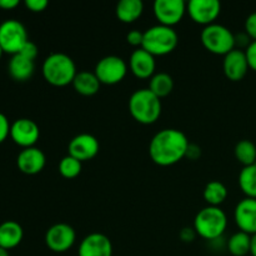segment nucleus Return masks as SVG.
<instances>
[{
    "instance_id": "nucleus-10",
    "label": "nucleus",
    "mask_w": 256,
    "mask_h": 256,
    "mask_svg": "<svg viewBox=\"0 0 256 256\" xmlns=\"http://www.w3.org/2000/svg\"><path fill=\"white\" fill-rule=\"evenodd\" d=\"M76 234L72 226L64 222H59L48 229L45 234V244L52 252H65L74 245Z\"/></svg>"
},
{
    "instance_id": "nucleus-19",
    "label": "nucleus",
    "mask_w": 256,
    "mask_h": 256,
    "mask_svg": "<svg viewBox=\"0 0 256 256\" xmlns=\"http://www.w3.org/2000/svg\"><path fill=\"white\" fill-rule=\"evenodd\" d=\"M35 70V64L32 60L22 56V54L12 55L8 65V72L12 79L15 82H26L32 76Z\"/></svg>"
},
{
    "instance_id": "nucleus-6",
    "label": "nucleus",
    "mask_w": 256,
    "mask_h": 256,
    "mask_svg": "<svg viewBox=\"0 0 256 256\" xmlns=\"http://www.w3.org/2000/svg\"><path fill=\"white\" fill-rule=\"evenodd\" d=\"M202 42L205 49L215 55H226L235 49V35L232 30L220 24L208 25L202 29Z\"/></svg>"
},
{
    "instance_id": "nucleus-15",
    "label": "nucleus",
    "mask_w": 256,
    "mask_h": 256,
    "mask_svg": "<svg viewBox=\"0 0 256 256\" xmlns=\"http://www.w3.org/2000/svg\"><path fill=\"white\" fill-rule=\"evenodd\" d=\"M79 256H112V244L109 238L100 232L85 236L79 245Z\"/></svg>"
},
{
    "instance_id": "nucleus-9",
    "label": "nucleus",
    "mask_w": 256,
    "mask_h": 256,
    "mask_svg": "<svg viewBox=\"0 0 256 256\" xmlns=\"http://www.w3.org/2000/svg\"><path fill=\"white\" fill-rule=\"evenodd\" d=\"M186 6L184 0H156L152 5V12L160 25L172 28L182 22Z\"/></svg>"
},
{
    "instance_id": "nucleus-7",
    "label": "nucleus",
    "mask_w": 256,
    "mask_h": 256,
    "mask_svg": "<svg viewBox=\"0 0 256 256\" xmlns=\"http://www.w3.org/2000/svg\"><path fill=\"white\" fill-rule=\"evenodd\" d=\"M28 42L26 29L19 20L9 19L0 24V46L2 52L19 54Z\"/></svg>"
},
{
    "instance_id": "nucleus-12",
    "label": "nucleus",
    "mask_w": 256,
    "mask_h": 256,
    "mask_svg": "<svg viewBox=\"0 0 256 256\" xmlns=\"http://www.w3.org/2000/svg\"><path fill=\"white\" fill-rule=\"evenodd\" d=\"M10 138L22 149L32 148L40 138V129L32 120L22 118L15 120L10 128Z\"/></svg>"
},
{
    "instance_id": "nucleus-30",
    "label": "nucleus",
    "mask_w": 256,
    "mask_h": 256,
    "mask_svg": "<svg viewBox=\"0 0 256 256\" xmlns=\"http://www.w3.org/2000/svg\"><path fill=\"white\" fill-rule=\"evenodd\" d=\"M245 32L252 42H256V12H252L245 20Z\"/></svg>"
},
{
    "instance_id": "nucleus-27",
    "label": "nucleus",
    "mask_w": 256,
    "mask_h": 256,
    "mask_svg": "<svg viewBox=\"0 0 256 256\" xmlns=\"http://www.w3.org/2000/svg\"><path fill=\"white\" fill-rule=\"evenodd\" d=\"M235 158L244 166L256 164V145L250 140H242L235 145Z\"/></svg>"
},
{
    "instance_id": "nucleus-34",
    "label": "nucleus",
    "mask_w": 256,
    "mask_h": 256,
    "mask_svg": "<svg viewBox=\"0 0 256 256\" xmlns=\"http://www.w3.org/2000/svg\"><path fill=\"white\" fill-rule=\"evenodd\" d=\"M245 56H246L250 69L256 72V42H250L249 46L245 49Z\"/></svg>"
},
{
    "instance_id": "nucleus-2",
    "label": "nucleus",
    "mask_w": 256,
    "mask_h": 256,
    "mask_svg": "<svg viewBox=\"0 0 256 256\" xmlns=\"http://www.w3.org/2000/svg\"><path fill=\"white\" fill-rule=\"evenodd\" d=\"M42 72L45 82L58 88L72 84L78 74L74 60L64 52L50 54L42 62Z\"/></svg>"
},
{
    "instance_id": "nucleus-3",
    "label": "nucleus",
    "mask_w": 256,
    "mask_h": 256,
    "mask_svg": "<svg viewBox=\"0 0 256 256\" xmlns=\"http://www.w3.org/2000/svg\"><path fill=\"white\" fill-rule=\"evenodd\" d=\"M129 112L139 124H154L162 115V100L149 89H139L130 96Z\"/></svg>"
},
{
    "instance_id": "nucleus-4",
    "label": "nucleus",
    "mask_w": 256,
    "mask_h": 256,
    "mask_svg": "<svg viewBox=\"0 0 256 256\" xmlns=\"http://www.w3.org/2000/svg\"><path fill=\"white\" fill-rule=\"evenodd\" d=\"M226 228V214L218 206L204 208L194 219L195 232L205 240H219Z\"/></svg>"
},
{
    "instance_id": "nucleus-11",
    "label": "nucleus",
    "mask_w": 256,
    "mask_h": 256,
    "mask_svg": "<svg viewBox=\"0 0 256 256\" xmlns=\"http://www.w3.org/2000/svg\"><path fill=\"white\" fill-rule=\"evenodd\" d=\"M186 12L194 22L199 25L214 24L222 12V4L218 0H192L188 2Z\"/></svg>"
},
{
    "instance_id": "nucleus-36",
    "label": "nucleus",
    "mask_w": 256,
    "mask_h": 256,
    "mask_svg": "<svg viewBox=\"0 0 256 256\" xmlns=\"http://www.w3.org/2000/svg\"><path fill=\"white\" fill-rule=\"evenodd\" d=\"M20 4L19 0H0V9L12 10Z\"/></svg>"
},
{
    "instance_id": "nucleus-23",
    "label": "nucleus",
    "mask_w": 256,
    "mask_h": 256,
    "mask_svg": "<svg viewBox=\"0 0 256 256\" xmlns=\"http://www.w3.org/2000/svg\"><path fill=\"white\" fill-rule=\"evenodd\" d=\"M205 202L208 206H218L226 200L228 198V189L222 182H218V180H212V182H208L205 185L204 192H202Z\"/></svg>"
},
{
    "instance_id": "nucleus-25",
    "label": "nucleus",
    "mask_w": 256,
    "mask_h": 256,
    "mask_svg": "<svg viewBox=\"0 0 256 256\" xmlns=\"http://www.w3.org/2000/svg\"><path fill=\"white\" fill-rule=\"evenodd\" d=\"M250 246H252V235L242 232H235L228 242V250L232 256L250 254Z\"/></svg>"
},
{
    "instance_id": "nucleus-32",
    "label": "nucleus",
    "mask_w": 256,
    "mask_h": 256,
    "mask_svg": "<svg viewBox=\"0 0 256 256\" xmlns=\"http://www.w3.org/2000/svg\"><path fill=\"white\" fill-rule=\"evenodd\" d=\"M10 128L12 125H10L8 118L2 112H0V144L4 142L8 136H10Z\"/></svg>"
},
{
    "instance_id": "nucleus-1",
    "label": "nucleus",
    "mask_w": 256,
    "mask_h": 256,
    "mask_svg": "<svg viewBox=\"0 0 256 256\" xmlns=\"http://www.w3.org/2000/svg\"><path fill=\"white\" fill-rule=\"evenodd\" d=\"M190 142L186 135L178 129H162L152 136L149 155L159 166H172L186 156Z\"/></svg>"
},
{
    "instance_id": "nucleus-13",
    "label": "nucleus",
    "mask_w": 256,
    "mask_h": 256,
    "mask_svg": "<svg viewBox=\"0 0 256 256\" xmlns=\"http://www.w3.org/2000/svg\"><path fill=\"white\" fill-rule=\"evenodd\" d=\"M100 149L99 140L92 134H79L72 138L68 146L70 156L84 162L94 159Z\"/></svg>"
},
{
    "instance_id": "nucleus-38",
    "label": "nucleus",
    "mask_w": 256,
    "mask_h": 256,
    "mask_svg": "<svg viewBox=\"0 0 256 256\" xmlns=\"http://www.w3.org/2000/svg\"><path fill=\"white\" fill-rule=\"evenodd\" d=\"M250 254L256 256V234L252 235V246H250Z\"/></svg>"
},
{
    "instance_id": "nucleus-16",
    "label": "nucleus",
    "mask_w": 256,
    "mask_h": 256,
    "mask_svg": "<svg viewBox=\"0 0 256 256\" xmlns=\"http://www.w3.org/2000/svg\"><path fill=\"white\" fill-rule=\"evenodd\" d=\"M249 69L245 52H242V49H234L224 56L222 70L225 76L232 82H240L244 79Z\"/></svg>"
},
{
    "instance_id": "nucleus-17",
    "label": "nucleus",
    "mask_w": 256,
    "mask_h": 256,
    "mask_svg": "<svg viewBox=\"0 0 256 256\" xmlns=\"http://www.w3.org/2000/svg\"><path fill=\"white\" fill-rule=\"evenodd\" d=\"M46 158L45 154L38 148H28L19 152L16 159V165L22 174L36 175L44 169Z\"/></svg>"
},
{
    "instance_id": "nucleus-8",
    "label": "nucleus",
    "mask_w": 256,
    "mask_h": 256,
    "mask_svg": "<svg viewBox=\"0 0 256 256\" xmlns=\"http://www.w3.org/2000/svg\"><path fill=\"white\" fill-rule=\"evenodd\" d=\"M94 72L102 84L115 85L126 76L128 65L122 58L109 55L98 62Z\"/></svg>"
},
{
    "instance_id": "nucleus-21",
    "label": "nucleus",
    "mask_w": 256,
    "mask_h": 256,
    "mask_svg": "<svg viewBox=\"0 0 256 256\" xmlns=\"http://www.w3.org/2000/svg\"><path fill=\"white\" fill-rule=\"evenodd\" d=\"M144 12V4L142 0H122L118 2L116 9V18L125 24H132L136 22Z\"/></svg>"
},
{
    "instance_id": "nucleus-37",
    "label": "nucleus",
    "mask_w": 256,
    "mask_h": 256,
    "mask_svg": "<svg viewBox=\"0 0 256 256\" xmlns=\"http://www.w3.org/2000/svg\"><path fill=\"white\" fill-rule=\"evenodd\" d=\"M186 156L189 158V159H192V160H195L196 158H199L200 156V148L198 146V145L190 144L189 148H188Z\"/></svg>"
},
{
    "instance_id": "nucleus-40",
    "label": "nucleus",
    "mask_w": 256,
    "mask_h": 256,
    "mask_svg": "<svg viewBox=\"0 0 256 256\" xmlns=\"http://www.w3.org/2000/svg\"><path fill=\"white\" fill-rule=\"evenodd\" d=\"M2 46H0V59H2Z\"/></svg>"
},
{
    "instance_id": "nucleus-26",
    "label": "nucleus",
    "mask_w": 256,
    "mask_h": 256,
    "mask_svg": "<svg viewBox=\"0 0 256 256\" xmlns=\"http://www.w3.org/2000/svg\"><path fill=\"white\" fill-rule=\"evenodd\" d=\"M239 186L250 199H256V164L244 166L239 174Z\"/></svg>"
},
{
    "instance_id": "nucleus-24",
    "label": "nucleus",
    "mask_w": 256,
    "mask_h": 256,
    "mask_svg": "<svg viewBox=\"0 0 256 256\" xmlns=\"http://www.w3.org/2000/svg\"><path fill=\"white\" fill-rule=\"evenodd\" d=\"M148 89L156 95L159 99L168 96L172 94V89H174V80L166 72H158L150 78L149 88Z\"/></svg>"
},
{
    "instance_id": "nucleus-18",
    "label": "nucleus",
    "mask_w": 256,
    "mask_h": 256,
    "mask_svg": "<svg viewBox=\"0 0 256 256\" xmlns=\"http://www.w3.org/2000/svg\"><path fill=\"white\" fill-rule=\"evenodd\" d=\"M129 66L132 74L139 79H150L155 74V56L144 50L142 48L134 50L130 55Z\"/></svg>"
},
{
    "instance_id": "nucleus-5",
    "label": "nucleus",
    "mask_w": 256,
    "mask_h": 256,
    "mask_svg": "<svg viewBox=\"0 0 256 256\" xmlns=\"http://www.w3.org/2000/svg\"><path fill=\"white\" fill-rule=\"evenodd\" d=\"M179 36L172 28L165 25H155L144 32L142 48L152 56H164L176 49Z\"/></svg>"
},
{
    "instance_id": "nucleus-20",
    "label": "nucleus",
    "mask_w": 256,
    "mask_h": 256,
    "mask_svg": "<svg viewBox=\"0 0 256 256\" xmlns=\"http://www.w3.org/2000/svg\"><path fill=\"white\" fill-rule=\"evenodd\" d=\"M24 238L22 225L12 220H8L0 224V248L10 250L16 248Z\"/></svg>"
},
{
    "instance_id": "nucleus-35",
    "label": "nucleus",
    "mask_w": 256,
    "mask_h": 256,
    "mask_svg": "<svg viewBox=\"0 0 256 256\" xmlns=\"http://www.w3.org/2000/svg\"><path fill=\"white\" fill-rule=\"evenodd\" d=\"M195 236H196V232H195L194 228L192 229V228H185V229H182L180 232V239L185 242H192L195 239Z\"/></svg>"
},
{
    "instance_id": "nucleus-29",
    "label": "nucleus",
    "mask_w": 256,
    "mask_h": 256,
    "mask_svg": "<svg viewBox=\"0 0 256 256\" xmlns=\"http://www.w3.org/2000/svg\"><path fill=\"white\" fill-rule=\"evenodd\" d=\"M142 40H144V32H139V30H132L128 32L126 35V42L128 44L132 45L134 48H142Z\"/></svg>"
},
{
    "instance_id": "nucleus-39",
    "label": "nucleus",
    "mask_w": 256,
    "mask_h": 256,
    "mask_svg": "<svg viewBox=\"0 0 256 256\" xmlns=\"http://www.w3.org/2000/svg\"><path fill=\"white\" fill-rule=\"evenodd\" d=\"M0 256H10L9 250L4 249V248H0Z\"/></svg>"
},
{
    "instance_id": "nucleus-31",
    "label": "nucleus",
    "mask_w": 256,
    "mask_h": 256,
    "mask_svg": "<svg viewBox=\"0 0 256 256\" xmlns=\"http://www.w3.org/2000/svg\"><path fill=\"white\" fill-rule=\"evenodd\" d=\"M38 52H39V49H38L36 45H35L34 42H32L29 40V42H28L26 44L24 45V48L20 50L19 54H22V56L28 58V59H30V60H32V62H34V60L36 59V56H38Z\"/></svg>"
},
{
    "instance_id": "nucleus-14",
    "label": "nucleus",
    "mask_w": 256,
    "mask_h": 256,
    "mask_svg": "<svg viewBox=\"0 0 256 256\" xmlns=\"http://www.w3.org/2000/svg\"><path fill=\"white\" fill-rule=\"evenodd\" d=\"M235 224L240 232L249 235L256 234V199L245 198L238 202L234 212Z\"/></svg>"
},
{
    "instance_id": "nucleus-22",
    "label": "nucleus",
    "mask_w": 256,
    "mask_h": 256,
    "mask_svg": "<svg viewBox=\"0 0 256 256\" xmlns=\"http://www.w3.org/2000/svg\"><path fill=\"white\" fill-rule=\"evenodd\" d=\"M100 85H102V82H99L95 72H78L74 82H72V86H74L75 92L78 94L82 95V96H92V95H95L100 90Z\"/></svg>"
},
{
    "instance_id": "nucleus-33",
    "label": "nucleus",
    "mask_w": 256,
    "mask_h": 256,
    "mask_svg": "<svg viewBox=\"0 0 256 256\" xmlns=\"http://www.w3.org/2000/svg\"><path fill=\"white\" fill-rule=\"evenodd\" d=\"M46 0H25V6L32 12H42L48 8Z\"/></svg>"
},
{
    "instance_id": "nucleus-28",
    "label": "nucleus",
    "mask_w": 256,
    "mask_h": 256,
    "mask_svg": "<svg viewBox=\"0 0 256 256\" xmlns=\"http://www.w3.org/2000/svg\"><path fill=\"white\" fill-rule=\"evenodd\" d=\"M82 162L70 156L69 154L62 158L59 162V172L65 179H74V178L79 176L82 172Z\"/></svg>"
}]
</instances>
